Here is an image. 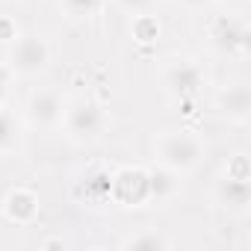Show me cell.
I'll list each match as a JSON object with an SVG mask.
<instances>
[{
    "label": "cell",
    "instance_id": "obj_4",
    "mask_svg": "<svg viewBox=\"0 0 251 251\" xmlns=\"http://www.w3.org/2000/svg\"><path fill=\"white\" fill-rule=\"evenodd\" d=\"M207 71L195 59H172L163 68V89L175 98H192L204 86Z\"/></svg>",
    "mask_w": 251,
    "mask_h": 251
},
{
    "label": "cell",
    "instance_id": "obj_18",
    "mask_svg": "<svg viewBox=\"0 0 251 251\" xmlns=\"http://www.w3.org/2000/svg\"><path fill=\"white\" fill-rule=\"evenodd\" d=\"M9 68H3V65H0V100H3L6 98V92H9Z\"/></svg>",
    "mask_w": 251,
    "mask_h": 251
},
{
    "label": "cell",
    "instance_id": "obj_5",
    "mask_svg": "<svg viewBox=\"0 0 251 251\" xmlns=\"http://www.w3.org/2000/svg\"><path fill=\"white\" fill-rule=\"evenodd\" d=\"M62 109H65V103H62V98H59L56 89H36L27 98V118L33 124H42V127L59 124Z\"/></svg>",
    "mask_w": 251,
    "mask_h": 251
},
{
    "label": "cell",
    "instance_id": "obj_8",
    "mask_svg": "<svg viewBox=\"0 0 251 251\" xmlns=\"http://www.w3.org/2000/svg\"><path fill=\"white\" fill-rule=\"evenodd\" d=\"M248 198H251V186H248V177L242 175L225 172V177L216 183V201L227 210H245Z\"/></svg>",
    "mask_w": 251,
    "mask_h": 251
},
{
    "label": "cell",
    "instance_id": "obj_13",
    "mask_svg": "<svg viewBox=\"0 0 251 251\" xmlns=\"http://www.w3.org/2000/svg\"><path fill=\"white\" fill-rule=\"evenodd\" d=\"M121 245L124 248H133V251H157V248H169L172 242L166 236H160L157 230H142V233H136L130 239H124Z\"/></svg>",
    "mask_w": 251,
    "mask_h": 251
},
{
    "label": "cell",
    "instance_id": "obj_9",
    "mask_svg": "<svg viewBox=\"0 0 251 251\" xmlns=\"http://www.w3.org/2000/svg\"><path fill=\"white\" fill-rule=\"evenodd\" d=\"M216 103H219V109H222L230 121L245 124L248 115H251V92H248L245 83H233V86H227V89L219 95Z\"/></svg>",
    "mask_w": 251,
    "mask_h": 251
},
{
    "label": "cell",
    "instance_id": "obj_15",
    "mask_svg": "<svg viewBox=\"0 0 251 251\" xmlns=\"http://www.w3.org/2000/svg\"><path fill=\"white\" fill-rule=\"evenodd\" d=\"M133 33H136V39H142V42H151V39H157V33H160V27H157V21L151 18V15H136V21H133Z\"/></svg>",
    "mask_w": 251,
    "mask_h": 251
},
{
    "label": "cell",
    "instance_id": "obj_17",
    "mask_svg": "<svg viewBox=\"0 0 251 251\" xmlns=\"http://www.w3.org/2000/svg\"><path fill=\"white\" fill-rule=\"evenodd\" d=\"M18 33H15V24L9 21H0V42H15Z\"/></svg>",
    "mask_w": 251,
    "mask_h": 251
},
{
    "label": "cell",
    "instance_id": "obj_7",
    "mask_svg": "<svg viewBox=\"0 0 251 251\" xmlns=\"http://www.w3.org/2000/svg\"><path fill=\"white\" fill-rule=\"evenodd\" d=\"M213 36V45L222 50V53H245L248 48V30L239 18H219L210 30Z\"/></svg>",
    "mask_w": 251,
    "mask_h": 251
},
{
    "label": "cell",
    "instance_id": "obj_10",
    "mask_svg": "<svg viewBox=\"0 0 251 251\" xmlns=\"http://www.w3.org/2000/svg\"><path fill=\"white\" fill-rule=\"evenodd\" d=\"M177 172L157 166L154 172H148V201H166L177 192Z\"/></svg>",
    "mask_w": 251,
    "mask_h": 251
},
{
    "label": "cell",
    "instance_id": "obj_19",
    "mask_svg": "<svg viewBox=\"0 0 251 251\" xmlns=\"http://www.w3.org/2000/svg\"><path fill=\"white\" fill-rule=\"evenodd\" d=\"M186 6H204V3H210V0H183Z\"/></svg>",
    "mask_w": 251,
    "mask_h": 251
},
{
    "label": "cell",
    "instance_id": "obj_12",
    "mask_svg": "<svg viewBox=\"0 0 251 251\" xmlns=\"http://www.w3.org/2000/svg\"><path fill=\"white\" fill-rule=\"evenodd\" d=\"M15 145H18V121L12 112L0 106V154L15 151Z\"/></svg>",
    "mask_w": 251,
    "mask_h": 251
},
{
    "label": "cell",
    "instance_id": "obj_14",
    "mask_svg": "<svg viewBox=\"0 0 251 251\" xmlns=\"http://www.w3.org/2000/svg\"><path fill=\"white\" fill-rule=\"evenodd\" d=\"M103 0H59V6L65 9L68 18H92L100 9Z\"/></svg>",
    "mask_w": 251,
    "mask_h": 251
},
{
    "label": "cell",
    "instance_id": "obj_3",
    "mask_svg": "<svg viewBox=\"0 0 251 251\" xmlns=\"http://www.w3.org/2000/svg\"><path fill=\"white\" fill-rule=\"evenodd\" d=\"M48 62H50V48L42 36H21L12 42V50H9V71L12 74L33 77V74L45 71Z\"/></svg>",
    "mask_w": 251,
    "mask_h": 251
},
{
    "label": "cell",
    "instance_id": "obj_2",
    "mask_svg": "<svg viewBox=\"0 0 251 251\" xmlns=\"http://www.w3.org/2000/svg\"><path fill=\"white\" fill-rule=\"evenodd\" d=\"M59 121L65 124V133H68L74 142H95V139L103 133V127H106V112L100 109L98 100H92V98H77V100L65 103Z\"/></svg>",
    "mask_w": 251,
    "mask_h": 251
},
{
    "label": "cell",
    "instance_id": "obj_11",
    "mask_svg": "<svg viewBox=\"0 0 251 251\" xmlns=\"http://www.w3.org/2000/svg\"><path fill=\"white\" fill-rule=\"evenodd\" d=\"M39 210V201L30 189H15L9 198H6V213L15 219V222H30Z\"/></svg>",
    "mask_w": 251,
    "mask_h": 251
},
{
    "label": "cell",
    "instance_id": "obj_6",
    "mask_svg": "<svg viewBox=\"0 0 251 251\" xmlns=\"http://www.w3.org/2000/svg\"><path fill=\"white\" fill-rule=\"evenodd\" d=\"M109 189L124 204H145L148 201V172L142 169H121L115 177H109Z\"/></svg>",
    "mask_w": 251,
    "mask_h": 251
},
{
    "label": "cell",
    "instance_id": "obj_1",
    "mask_svg": "<svg viewBox=\"0 0 251 251\" xmlns=\"http://www.w3.org/2000/svg\"><path fill=\"white\" fill-rule=\"evenodd\" d=\"M154 151H157L160 166H166L172 172H189L201 163L204 142L189 130H166V133L157 136Z\"/></svg>",
    "mask_w": 251,
    "mask_h": 251
},
{
    "label": "cell",
    "instance_id": "obj_20",
    "mask_svg": "<svg viewBox=\"0 0 251 251\" xmlns=\"http://www.w3.org/2000/svg\"><path fill=\"white\" fill-rule=\"evenodd\" d=\"M227 3H230V6H245L248 0H227Z\"/></svg>",
    "mask_w": 251,
    "mask_h": 251
},
{
    "label": "cell",
    "instance_id": "obj_16",
    "mask_svg": "<svg viewBox=\"0 0 251 251\" xmlns=\"http://www.w3.org/2000/svg\"><path fill=\"white\" fill-rule=\"evenodd\" d=\"M118 6L133 12V15H142V12H148L154 6V0H118Z\"/></svg>",
    "mask_w": 251,
    "mask_h": 251
}]
</instances>
